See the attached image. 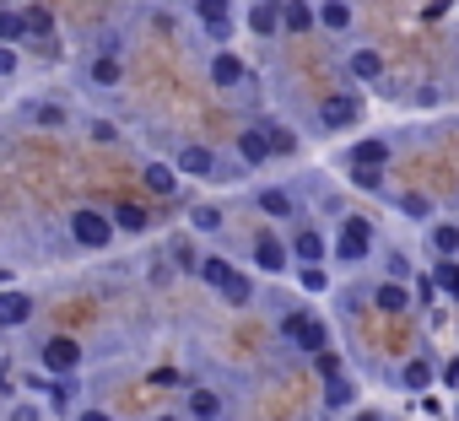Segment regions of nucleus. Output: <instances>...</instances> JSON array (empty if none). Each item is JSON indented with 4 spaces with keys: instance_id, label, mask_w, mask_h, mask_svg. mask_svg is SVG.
<instances>
[{
    "instance_id": "1",
    "label": "nucleus",
    "mask_w": 459,
    "mask_h": 421,
    "mask_svg": "<svg viewBox=\"0 0 459 421\" xmlns=\"http://www.w3.org/2000/svg\"><path fill=\"white\" fill-rule=\"evenodd\" d=\"M65 233H71V244L87 249V254H108V249L119 244V228H114V217H108L103 205H71V210H65Z\"/></svg>"
},
{
    "instance_id": "2",
    "label": "nucleus",
    "mask_w": 459,
    "mask_h": 421,
    "mask_svg": "<svg viewBox=\"0 0 459 421\" xmlns=\"http://www.w3.org/2000/svg\"><path fill=\"white\" fill-rule=\"evenodd\" d=\"M125 39L119 33H103L98 39V49L87 55V65H82V82L92 87V92H119L125 87Z\"/></svg>"
},
{
    "instance_id": "3",
    "label": "nucleus",
    "mask_w": 459,
    "mask_h": 421,
    "mask_svg": "<svg viewBox=\"0 0 459 421\" xmlns=\"http://www.w3.org/2000/svg\"><path fill=\"white\" fill-rule=\"evenodd\" d=\"M82 362H87V351L76 335H44L33 346V367L44 378H82Z\"/></svg>"
},
{
    "instance_id": "4",
    "label": "nucleus",
    "mask_w": 459,
    "mask_h": 421,
    "mask_svg": "<svg viewBox=\"0 0 459 421\" xmlns=\"http://www.w3.org/2000/svg\"><path fill=\"white\" fill-rule=\"evenodd\" d=\"M189 17H195V28H200L216 49H233V33H238V0H189Z\"/></svg>"
},
{
    "instance_id": "5",
    "label": "nucleus",
    "mask_w": 459,
    "mask_h": 421,
    "mask_svg": "<svg viewBox=\"0 0 459 421\" xmlns=\"http://www.w3.org/2000/svg\"><path fill=\"white\" fill-rule=\"evenodd\" d=\"M71 119H76V108L65 103V98H55V92H44V98H22L17 103V125H28V130H71Z\"/></svg>"
},
{
    "instance_id": "6",
    "label": "nucleus",
    "mask_w": 459,
    "mask_h": 421,
    "mask_svg": "<svg viewBox=\"0 0 459 421\" xmlns=\"http://www.w3.org/2000/svg\"><path fill=\"white\" fill-rule=\"evenodd\" d=\"M368 254H373V222L368 217H346L335 228V238H330V260L335 265H362Z\"/></svg>"
},
{
    "instance_id": "7",
    "label": "nucleus",
    "mask_w": 459,
    "mask_h": 421,
    "mask_svg": "<svg viewBox=\"0 0 459 421\" xmlns=\"http://www.w3.org/2000/svg\"><path fill=\"white\" fill-rule=\"evenodd\" d=\"M362 114H368V98L357 87H341V92L319 98V125L325 130H351V125H362Z\"/></svg>"
},
{
    "instance_id": "8",
    "label": "nucleus",
    "mask_w": 459,
    "mask_h": 421,
    "mask_svg": "<svg viewBox=\"0 0 459 421\" xmlns=\"http://www.w3.org/2000/svg\"><path fill=\"white\" fill-rule=\"evenodd\" d=\"M249 260H255V271H265V276H292V244L276 233V228H260L255 233V244H249Z\"/></svg>"
},
{
    "instance_id": "9",
    "label": "nucleus",
    "mask_w": 459,
    "mask_h": 421,
    "mask_svg": "<svg viewBox=\"0 0 459 421\" xmlns=\"http://www.w3.org/2000/svg\"><path fill=\"white\" fill-rule=\"evenodd\" d=\"M205 82L216 92H238V87H249V60L238 49H211L205 55Z\"/></svg>"
},
{
    "instance_id": "10",
    "label": "nucleus",
    "mask_w": 459,
    "mask_h": 421,
    "mask_svg": "<svg viewBox=\"0 0 459 421\" xmlns=\"http://www.w3.org/2000/svg\"><path fill=\"white\" fill-rule=\"evenodd\" d=\"M39 319V297L28 287H0V335H17Z\"/></svg>"
},
{
    "instance_id": "11",
    "label": "nucleus",
    "mask_w": 459,
    "mask_h": 421,
    "mask_svg": "<svg viewBox=\"0 0 459 421\" xmlns=\"http://www.w3.org/2000/svg\"><path fill=\"white\" fill-rule=\"evenodd\" d=\"M255 210H260V217L265 222H303V205H298V194L287 189V184H260L255 189Z\"/></svg>"
},
{
    "instance_id": "12",
    "label": "nucleus",
    "mask_w": 459,
    "mask_h": 421,
    "mask_svg": "<svg viewBox=\"0 0 459 421\" xmlns=\"http://www.w3.org/2000/svg\"><path fill=\"white\" fill-rule=\"evenodd\" d=\"M189 421H227V410H233V400H227L221 389H211V383H195L189 394H184V405H178Z\"/></svg>"
},
{
    "instance_id": "13",
    "label": "nucleus",
    "mask_w": 459,
    "mask_h": 421,
    "mask_svg": "<svg viewBox=\"0 0 459 421\" xmlns=\"http://www.w3.org/2000/svg\"><path fill=\"white\" fill-rule=\"evenodd\" d=\"M173 168H178L184 178H216V173H221V157H216V146H205V141H184V146L173 151Z\"/></svg>"
},
{
    "instance_id": "14",
    "label": "nucleus",
    "mask_w": 459,
    "mask_h": 421,
    "mask_svg": "<svg viewBox=\"0 0 459 421\" xmlns=\"http://www.w3.org/2000/svg\"><path fill=\"white\" fill-rule=\"evenodd\" d=\"M244 28H249L260 44L281 39V33H287V28H281V0H249V6H244Z\"/></svg>"
},
{
    "instance_id": "15",
    "label": "nucleus",
    "mask_w": 459,
    "mask_h": 421,
    "mask_svg": "<svg viewBox=\"0 0 459 421\" xmlns=\"http://www.w3.org/2000/svg\"><path fill=\"white\" fill-rule=\"evenodd\" d=\"M389 157H394V141L389 135H362V141H351L346 146V168H389Z\"/></svg>"
},
{
    "instance_id": "16",
    "label": "nucleus",
    "mask_w": 459,
    "mask_h": 421,
    "mask_svg": "<svg viewBox=\"0 0 459 421\" xmlns=\"http://www.w3.org/2000/svg\"><path fill=\"white\" fill-rule=\"evenodd\" d=\"M141 184H146V194L173 200V194L184 189V173H178L173 162H162V157H146V162H141Z\"/></svg>"
},
{
    "instance_id": "17",
    "label": "nucleus",
    "mask_w": 459,
    "mask_h": 421,
    "mask_svg": "<svg viewBox=\"0 0 459 421\" xmlns=\"http://www.w3.org/2000/svg\"><path fill=\"white\" fill-rule=\"evenodd\" d=\"M287 244H292V260H298V265H325V260H330V238H325L314 222H298Z\"/></svg>"
},
{
    "instance_id": "18",
    "label": "nucleus",
    "mask_w": 459,
    "mask_h": 421,
    "mask_svg": "<svg viewBox=\"0 0 459 421\" xmlns=\"http://www.w3.org/2000/svg\"><path fill=\"white\" fill-rule=\"evenodd\" d=\"M114 228H119V238H146L152 233V210L141 205V200H114Z\"/></svg>"
},
{
    "instance_id": "19",
    "label": "nucleus",
    "mask_w": 459,
    "mask_h": 421,
    "mask_svg": "<svg viewBox=\"0 0 459 421\" xmlns=\"http://www.w3.org/2000/svg\"><path fill=\"white\" fill-rule=\"evenodd\" d=\"M162 254H168V265H173L178 276H200V260H205V254H200V244H195V233H189V228H184V233H173Z\"/></svg>"
},
{
    "instance_id": "20",
    "label": "nucleus",
    "mask_w": 459,
    "mask_h": 421,
    "mask_svg": "<svg viewBox=\"0 0 459 421\" xmlns=\"http://www.w3.org/2000/svg\"><path fill=\"white\" fill-rule=\"evenodd\" d=\"M384 71H389L384 55L368 49V44H357V49L346 55V76H351V87H357V82H362V87H368V82H384Z\"/></svg>"
},
{
    "instance_id": "21",
    "label": "nucleus",
    "mask_w": 459,
    "mask_h": 421,
    "mask_svg": "<svg viewBox=\"0 0 459 421\" xmlns=\"http://www.w3.org/2000/svg\"><path fill=\"white\" fill-rule=\"evenodd\" d=\"M238 162L244 168H265V162H276V151H271V141H265V125H249V130H238Z\"/></svg>"
},
{
    "instance_id": "22",
    "label": "nucleus",
    "mask_w": 459,
    "mask_h": 421,
    "mask_svg": "<svg viewBox=\"0 0 459 421\" xmlns=\"http://www.w3.org/2000/svg\"><path fill=\"white\" fill-rule=\"evenodd\" d=\"M227 228V205H216V200H195L189 205V233L195 238H216Z\"/></svg>"
},
{
    "instance_id": "23",
    "label": "nucleus",
    "mask_w": 459,
    "mask_h": 421,
    "mask_svg": "<svg viewBox=\"0 0 459 421\" xmlns=\"http://www.w3.org/2000/svg\"><path fill=\"white\" fill-rule=\"evenodd\" d=\"M281 28H287L292 39L314 33V28H319V0H281Z\"/></svg>"
},
{
    "instance_id": "24",
    "label": "nucleus",
    "mask_w": 459,
    "mask_h": 421,
    "mask_svg": "<svg viewBox=\"0 0 459 421\" xmlns=\"http://www.w3.org/2000/svg\"><path fill=\"white\" fill-rule=\"evenodd\" d=\"M394 383H400V389H411V394H421V389H432V383H437V362H432V357H405V362H400V373H394Z\"/></svg>"
},
{
    "instance_id": "25",
    "label": "nucleus",
    "mask_w": 459,
    "mask_h": 421,
    "mask_svg": "<svg viewBox=\"0 0 459 421\" xmlns=\"http://www.w3.org/2000/svg\"><path fill=\"white\" fill-rule=\"evenodd\" d=\"M82 141H87V146H125V130H119V119H108V114H87V119H82Z\"/></svg>"
},
{
    "instance_id": "26",
    "label": "nucleus",
    "mask_w": 459,
    "mask_h": 421,
    "mask_svg": "<svg viewBox=\"0 0 459 421\" xmlns=\"http://www.w3.org/2000/svg\"><path fill=\"white\" fill-rule=\"evenodd\" d=\"M373 308H378V314H411V287L384 276V281L373 287Z\"/></svg>"
},
{
    "instance_id": "27",
    "label": "nucleus",
    "mask_w": 459,
    "mask_h": 421,
    "mask_svg": "<svg viewBox=\"0 0 459 421\" xmlns=\"http://www.w3.org/2000/svg\"><path fill=\"white\" fill-rule=\"evenodd\" d=\"M357 400H362V383L351 373H341V378L325 383V410H357Z\"/></svg>"
},
{
    "instance_id": "28",
    "label": "nucleus",
    "mask_w": 459,
    "mask_h": 421,
    "mask_svg": "<svg viewBox=\"0 0 459 421\" xmlns=\"http://www.w3.org/2000/svg\"><path fill=\"white\" fill-rule=\"evenodd\" d=\"M319 28L325 33H351L357 28V6L351 0H319Z\"/></svg>"
},
{
    "instance_id": "29",
    "label": "nucleus",
    "mask_w": 459,
    "mask_h": 421,
    "mask_svg": "<svg viewBox=\"0 0 459 421\" xmlns=\"http://www.w3.org/2000/svg\"><path fill=\"white\" fill-rule=\"evenodd\" d=\"M0 44L28 49V6H0Z\"/></svg>"
},
{
    "instance_id": "30",
    "label": "nucleus",
    "mask_w": 459,
    "mask_h": 421,
    "mask_svg": "<svg viewBox=\"0 0 459 421\" xmlns=\"http://www.w3.org/2000/svg\"><path fill=\"white\" fill-rule=\"evenodd\" d=\"M233 276H238V265L227 260V254H205V260H200V276H195V281H200V287H211V292H221V287L233 281Z\"/></svg>"
},
{
    "instance_id": "31",
    "label": "nucleus",
    "mask_w": 459,
    "mask_h": 421,
    "mask_svg": "<svg viewBox=\"0 0 459 421\" xmlns=\"http://www.w3.org/2000/svg\"><path fill=\"white\" fill-rule=\"evenodd\" d=\"M389 205L400 210L405 222H421V228H432V222H437V217H432V205H427L416 189H400V194H389Z\"/></svg>"
},
{
    "instance_id": "32",
    "label": "nucleus",
    "mask_w": 459,
    "mask_h": 421,
    "mask_svg": "<svg viewBox=\"0 0 459 421\" xmlns=\"http://www.w3.org/2000/svg\"><path fill=\"white\" fill-rule=\"evenodd\" d=\"M427 249L437 260H459V222H432L427 228Z\"/></svg>"
},
{
    "instance_id": "33",
    "label": "nucleus",
    "mask_w": 459,
    "mask_h": 421,
    "mask_svg": "<svg viewBox=\"0 0 459 421\" xmlns=\"http://www.w3.org/2000/svg\"><path fill=\"white\" fill-rule=\"evenodd\" d=\"M216 297H221L227 308H238V314H244V308H255V297H260V287H255V276H244V271H238L233 281H227V287L216 292Z\"/></svg>"
},
{
    "instance_id": "34",
    "label": "nucleus",
    "mask_w": 459,
    "mask_h": 421,
    "mask_svg": "<svg viewBox=\"0 0 459 421\" xmlns=\"http://www.w3.org/2000/svg\"><path fill=\"white\" fill-rule=\"evenodd\" d=\"M292 346H298V351H303V357H308V362H314V357H319V351H330V324H325V319H319V314H314V319H308V324H303V335H298V340H292Z\"/></svg>"
},
{
    "instance_id": "35",
    "label": "nucleus",
    "mask_w": 459,
    "mask_h": 421,
    "mask_svg": "<svg viewBox=\"0 0 459 421\" xmlns=\"http://www.w3.org/2000/svg\"><path fill=\"white\" fill-rule=\"evenodd\" d=\"M55 33H60L55 12L49 6H28V44H55Z\"/></svg>"
},
{
    "instance_id": "36",
    "label": "nucleus",
    "mask_w": 459,
    "mask_h": 421,
    "mask_svg": "<svg viewBox=\"0 0 459 421\" xmlns=\"http://www.w3.org/2000/svg\"><path fill=\"white\" fill-rule=\"evenodd\" d=\"M265 141H271V151H276V157H298V130H292V125L265 119Z\"/></svg>"
},
{
    "instance_id": "37",
    "label": "nucleus",
    "mask_w": 459,
    "mask_h": 421,
    "mask_svg": "<svg viewBox=\"0 0 459 421\" xmlns=\"http://www.w3.org/2000/svg\"><path fill=\"white\" fill-rule=\"evenodd\" d=\"M292 276H298V287H303L308 297H325V292H330V271H325V265H298Z\"/></svg>"
},
{
    "instance_id": "38",
    "label": "nucleus",
    "mask_w": 459,
    "mask_h": 421,
    "mask_svg": "<svg viewBox=\"0 0 459 421\" xmlns=\"http://www.w3.org/2000/svg\"><path fill=\"white\" fill-rule=\"evenodd\" d=\"M0 421H49V410H44L33 394H22V400H12V405H6V416H0Z\"/></svg>"
},
{
    "instance_id": "39",
    "label": "nucleus",
    "mask_w": 459,
    "mask_h": 421,
    "mask_svg": "<svg viewBox=\"0 0 459 421\" xmlns=\"http://www.w3.org/2000/svg\"><path fill=\"white\" fill-rule=\"evenodd\" d=\"M432 281H437V292H448L459 303V260H437L432 265Z\"/></svg>"
},
{
    "instance_id": "40",
    "label": "nucleus",
    "mask_w": 459,
    "mask_h": 421,
    "mask_svg": "<svg viewBox=\"0 0 459 421\" xmlns=\"http://www.w3.org/2000/svg\"><path fill=\"white\" fill-rule=\"evenodd\" d=\"M351 173V189L362 194H384V168H346Z\"/></svg>"
},
{
    "instance_id": "41",
    "label": "nucleus",
    "mask_w": 459,
    "mask_h": 421,
    "mask_svg": "<svg viewBox=\"0 0 459 421\" xmlns=\"http://www.w3.org/2000/svg\"><path fill=\"white\" fill-rule=\"evenodd\" d=\"M314 373H319L325 383H330V378H341V373H346V362H341V351H335V346H330V351H319V357H314Z\"/></svg>"
},
{
    "instance_id": "42",
    "label": "nucleus",
    "mask_w": 459,
    "mask_h": 421,
    "mask_svg": "<svg viewBox=\"0 0 459 421\" xmlns=\"http://www.w3.org/2000/svg\"><path fill=\"white\" fill-rule=\"evenodd\" d=\"M17 71H22V49L0 44V82H17Z\"/></svg>"
},
{
    "instance_id": "43",
    "label": "nucleus",
    "mask_w": 459,
    "mask_h": 421,
    "mask_svg": "<svg viewBox=\"0 0 459 421\" xmlns=\"http://www.w3.org/2000/svg\"><path fill=\"white\" fill-rule=\"evenodd\" d=\"M384 276H389V281H411V260H405L400 249H389V260H384Z\"/></svg>"
},
{
    "instance_id": "44",
    "label": "nucleus",
    "mask_w": 459,
    "mask_h": 421,
    "mask_svg": "<svg viewBox=\"0 0 459 421\" xmlns=\"http://www.w3.org/2000/svg\"><path fill=\"white\" fill-rule=\"evenodd\" d=\"M146 281H152V287H168V281H173V265H168V254H157V260H152Z\"/></svg>"
},
{
    "instance_id": "45",
    "label": "nucleus",
    "mask_w": 459,
    "mask_h": 421,
    "mask_svg": "<svg viewBox=\"0 0 459 421\" xmlns=\"http://www.w3.org/2000/svg\"><path fill=\"white\" fill-rule=\"evenodd\" d=\"M71 421H119V416H114V410H103V405H82Z\"/></svg>"
},
{
    "instance_id": "46",
    "label": "nucleus",
    "mask_w": 459,
    "mask_h": 421,
    "mask_svg": "<svg viewBox=\"0 0 459 421\" xmlns=\"http://www.w3.org/2000/svg\"><path fill=\"white\" fill-rule=\"evenodd\" d=\"M351 421H389V416H384L378 405H357V410H351Z\"/></svg>"
},
{
    "instance_id": "47",
    "label": "nucleus",
    "mask_w": 459,
    "mask_h": 421,
    "mask_svg": "<svg viewBox=\"0 0 459 421\" xmlns=\"http://www.w3.org/2000/svg\"><path fill=\"white\" fill-rule=\"evenodd\" d=\"M443 383H448V389H459V357H454V362L443 367Z\"/></svg>"
},
{
    "instance_id": "48",
    "label": "nucleus",
    "mask_w": 459,
    "mask_h": 421,
    "mask_svg": "<svg viewBox=\"0 0 459 421\" xmlns=\"http://www.w3.org/2000/svg\"><path fill=\"white\" fill-rule=\"evenodd\" d=\"M152 421H189V416H184V410H178V405H168V410H157V416H152Z\"/></svg>"
},
{
    "instance_id": "49",
    "label": "nucleus",
    "mask_w": 459,
    "mask_h": 421,
    "mask_svg": "<svg viewBox=\"0 0 459 421\" xmlns=\"http://www.w3.org/2000/svg\"><path fill=\"white\" fill-rule=\"evenodd\" d=\"M454 421H459V400H454Z\"/></svg>"
},
{
    "instance_id": "50",
    "label": "nucleus",
    "mask_w": 459,
    "mask_h": 421,
    "mask_svg": "<svg viewBox=\"0 0 459 421\" xmlns=\"http://www.w3.org/2000/svg\"><path fill=\"white\" fill-rule=\"evenodd\" d=\"M0 146H6V130H0Z\"/></svg>"
},
{
    "instance_id": "51",
    "label": "nucleus",
    "mask_w": 459,
    "mask_h": 421,
    "mask_svg": "<svg viewBox=\"0 0 459 421\" xmlns=\"http://www.w3.org/2000/svg\"><path fill=\"white\" fill-rule=\"evenodd\" d=\"M0 416H6V410H0Z\"/></svg>"
}]
</instances>
